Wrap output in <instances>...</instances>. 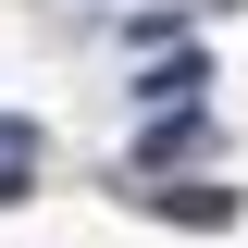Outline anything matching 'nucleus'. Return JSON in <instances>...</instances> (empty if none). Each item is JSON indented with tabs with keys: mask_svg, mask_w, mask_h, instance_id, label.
<instances>
[{
	"mask_svg": "<svg viewBox=\"0 0 248 248\" xmlns=\"http://www.w3.org/2000/svg\"><path fill=\"white\" fill-rule=\"evenodd\" d=\"M199 149H223V137H211V124H199V112H186V124L161 112L149 137H137V174H174V161H199Z\"/></svg>",
	"mask_w": 248,
	"mask_h": 248,
	"instance_id": "nucleus-1",
	"label": "nucleus"
},
{
	"mask_svg": "<svg viewBox=\"0 0 248 248\" xmlns=\"http://www.w3.org/2000/svg\"><path fill=\"white\" fill-rule=\"evenodd\" d=\"M137 87H149V99H199V87H211V50H186V62H149Z\"/></svg>",
	"mask_w": 248,
	"mask_h": 248,
	"instance_id": "nucleus-2",
	"label": "nucleus"
},
{
	"mask_svg": "<svg viewBox=\"0 0 248 248\" xmlns=\"http://www.w3.org/2000/svg\"><path fill=\"white\" fill-rule=\"evenodd\" d=\"M161 211H174V223H199V236H223V223H236V199H223V186H174Z\"/></svg>",
	"mask_w": 248,
	"mask_h": 248,
	"instance_id": "nucleus-3",
	"label": "nucleus"
}]
</instances>
